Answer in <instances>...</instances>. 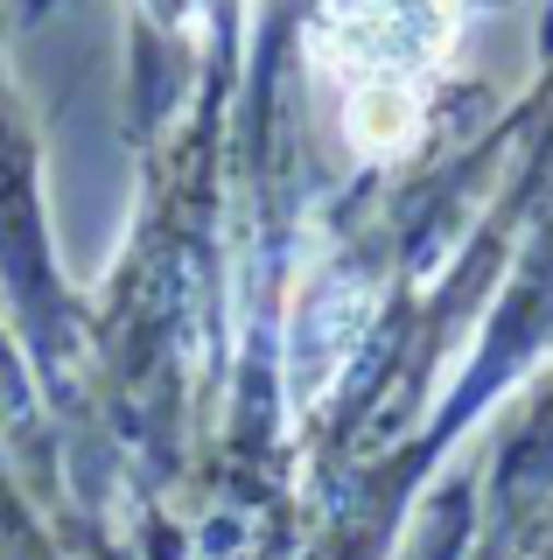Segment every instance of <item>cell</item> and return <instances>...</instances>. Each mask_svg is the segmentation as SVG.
I'll return each mask as SVG.
<instances>
[{
    "label": "cell",
    "mask_w": 553,
    "mask_h": 560,
    "mask_svg": "<svg viewBox=\"0 0 553 560\" xmlns=\"http://www.w3.org/2000/svg\"><path fill=\"white\" fill-rule=\"evenodd\" d=\"M337 63L351 84H413L427 63L448 57L462 0H330Z\"/></svg>",
    "instance_id": "cell-1"
},
{
    "label": "cell",
    "mask_w": 553,
    "mask_h": 560,
    "mask_svg": "<svg viewBox=\"0 0 553 560\" xmlns=\"http://www.w3.org/2000/svg\"><path fill=\"white\" fill-rule=\"evenodd\" d=\"M365 315H372V294H365V280H351V273L322 280L295 308V337H287L295 407H308L316 393H330V378L343 372V358L357 350V337H365Z\"/></svg>",
    "instance_id": "cell-2"
},
{
    "label": "cell",
    "mask_w": 553,
    "mask_h": 560,
    "mask_svg": "<svg viewBox=\"0 0 553 560\" xmlns=\"http://www.w3.org/2000/svg\"><path fill=\"white\" fill-rule=\"evenodd\" d=\"M343 127H351V148L372 154V162L407 154L413 133H421V92H413V84H351Z\"/></svg>",
    "instance_id": "cell-3"
}]
</instances>
